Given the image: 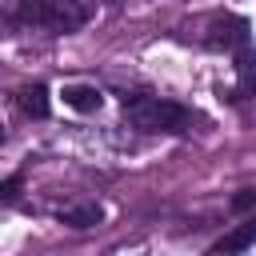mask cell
Wrapping results in <instances>:
<instances>
[{
    "label": "cell",
    "instance_id": "1",
    "mask_svg": "<svg viewBox=\"0 0 256 256\" xmlns=\"http://www.w3.org/2000/svg\"><path fill=\"white\" fill-rule=\"evenodd\" d=\"M124 116H128L140 132H168V136L188 132V128H192V120H196L184 104L164 100V96H140V92L124 96Z\"/></svg>",
    "mask_w": 256,
    "mask_h": 256
},
{
    "label": "cell",
    "instance_id": "2",
    "mask_svg": "<svg viewBox=\"0 0 256 256\" xmlns=\"http://www.w3.org/2000/svg\"><path fill=\"white\" fill-rule=\"evenodd\" d=\"M28 28H48V32H76L88 24V8L76 0H20L12 12Z\"/></svg>",
    "mask_w": 256,
    "mask_h": 256
},
{
    "label": "cell",
    "instance_id": "3",
    "mask_svg": "<svg viewBox=\"0 0 256 256\" xmlns=\"http://www.w3.org/2000/svg\"><path fill=\"white\" fill-rule=\"evenodd\" d=\"M248 32H252V24H248L244 16L224 12V16H216V20L208 24L204 44H208V48H216V52H240V48L248 44Z\"/></svg>",
    "mask_w": 256,
    "mask_h": 256
},
{
    "label": "cell",
    "instance_id": "4",
    "mask_svg": "<svg viewBox=\"0 0 256 256\" xmlns=\"http://www.w3.org/2000/svg\"><path fill=\"white\" fill-rule=\"evenodd\" d=\"M60 96L72 112H100V104H104V92L96 84H64Z\"/></svg>",
    "mask_w": 256,
    "mask_h": 256
},
{
    "label": "cell",
    "instance_id": "5",
    "mask_svg": "<svg viewBox=\"0 0 256 256\" xmlns=\"http://www.w3.org/2000/svg\"><path fill=\"white\" fill-rule=\"evenodd\" d=\"M56 220H60V224H68V228H92V224H100V220H104V208H100L96 200H88V204L60 208V212H56Z\"/></svg>",
    "mask_w": 256,
    "mask_h": 256
},
{
    "label": "cell",
    "instance_id": "6",
    "mask_svg": "<svg viewBox=\"0 0 256 256\" xmlns=\"http://www.w3.org/2000/svg\"><path fill=\"white\" fill-rule=\"evenodd\" d=\"M252 244H256V220H248V224L224 232V236L212 244V252H244V248H252Z\"/></svg>",
    "mask_w": 256,
    "mask_h": 256
},
{
    "label": "cell",
    "instance_id": "7",
    "mask_svg": "<svg viewBox=\"0 0 256 256\" xmlns=\"http://www.w3.org/2000/svg\"><path fill=\"white\" fill-rule=\"evenodd\" d=\"M20 112L32 116V120H44V116H48V88H44V84L20 88Z\"/></svg>",
    "mask_w": 256,
    "mask_h": 256
},
{
    "label": "cell",
    "instance_id": "8",
    "mask_svg": "<svg viewBox=\"0 0 256 256\" xmlns=\"http://www.w3.org/2000/svg\"><path fill=\"white\" fill-rule=\"evenodd\" d=\"M236 76H240V92H256V48H240L236 52Z\"/></svg>",
    "mask_w": 256,
    "mask_h": 256
},
{
    "label": "cell",
    "instance_id": "9",
    "mask_svg": "<svg viewBox=\"0 0 256 256\" xmlns=\"http://www.w3.org/2000/svg\"><path fill=\"white\" fill-rule=\"evenodd\" d=\"M228 208H232V212H252V208H256V188H240V192L228 200Z\"/></svg>",
    "mask_w": 256,
    "mask_h": 256
},
{
    "label": "cell",
    "instance_id": "10",
    "mask_svg": "<svg viewBox=\"0 0 256 256\" xmlns=\"http://www.w3.org/2000/svg\"><path fill=\"white\" fill-rule=\"evenodd\" d=\"M16 196H20V176H8L4 188H0V200L4 204H16Z\"/></svg>",
    "mask_w": 256,
    "mask_h": 256
},
{
    "label": "cell",
    "instance_id": "11",
    "mask_svg": "<svg viewBox=\"0 0 256 256\" xmlns=\"http://www.w3.org/2000/svg\"><path fill=\"white\" fill-rule=\"evenodd\" d=\"M108 4H120V0H108Z\"/></svg>",
    "mask_w": 256,
    "mask_h": 256
}]
</instances>
